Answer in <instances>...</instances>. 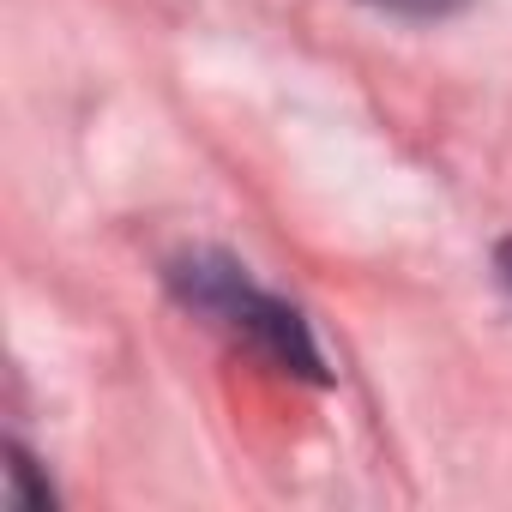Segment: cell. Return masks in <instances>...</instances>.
<instances>
[{"instance_id": "obj_1", "label": "cell", "mask_w": 512, "mask_h": 512, "mask_svg": "<svg viewBox=\"0 0 512 512\" xmlns=\"http://www.w3.org/2000/svg\"><path fill=\"white\" fill-rule=\"evenodd\" d=\"M169 290L181 296V308L217 320L223 332H235L241 344H253L260 356H272L284 374H302V380H326V356L302 320V308H290L284 296L260 290L253 272L223 247H187L163 266Z\"/></svg>"}, {"instance_id": "obj_2", "label": "cell", "mask_w": 512, "mask_h": 512, "mask_svg": "<svg viewBox=\"0 0 512 512\" xmlns=\"http://www.w3.org/2000/svg\"><path fill=\"white\" fill-rule=\"evenodd\" d=\"M374 13H392V19H416V25H434V19H452L464 13L470 0H368Z\"/></svg>"}, {"instance_id": "obj_3", "label": "cell", "mask_w": 512, "mask_h": 512, "mask_svg": "<svg viewBox=\"0 0 512 512\" xmlns=\"http://www.w3.org/2000/svg\"><path fill=\"white\" fill-rule=\"evenodd\" d=\"M7 476H13V506H49V500H55V488H37V482H31V452H25V446H13Z\"/></svg>"}, {"instance_id": "obj_4", "label": "cell", "mask_w": 512, "mask_h": 512, "mask_svg": "<svg viewBox=\"0 0 512 512\" xmlns=\"http://www.w3.org/2000/svg\"><path fill=\"white\" fill-rule=\"evenodd\" d=\"M494 266H500V284L512 290V241H500V253H494Z\"/></svg>"}]
</instances>
